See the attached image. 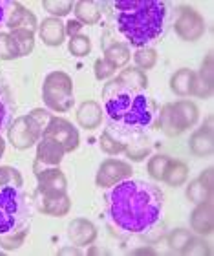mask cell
Returning <instances> with one entry per match:
<instances>
[{"label": "cell", "mask_w": 214, "mask_h": 256, "mask_svg": "<svg viewBox=\"0 0 214 256\" xmlns=\"http://www.w3.org/2000/svg\"><path fill=\"white\" fill-rule=\"evenodd\" d=\"M77 123L84 130H96L102 123V108L96 101H84L77 110Z\"/></svg>", "instance_id": "cell-19"}, {"label": "cell", "mask_w": 214, "mask_h": 256, "mask_svg": "<svg viewBox=\"0 0 214 256\" xmlns=\"http://www.w3.org/2000/svg\"><path fill=\"white\" fill-rule=\"evenodd\" d=\"M190 227L196 234L200 236H210L214 229V205L210 202L198 203L196 208L190 214Z\"/></svg>", "instance_id": "cell-11"}, {"label": "cell", "mask_w": 214, "mask_h": 256, "mask_svg": "<svg viewBox=\"0 0 214 256\" xmlns=\"http://www.w3.org/2000/svg\"><path fill=\"white\" fill-rule=\"evenodd\" d=\"M152 152V141L146 134H138V136H132L130 141L126 143V148H124V154L130 161L134 163H141L150 156Z\"/></svg>", "instance_id": "cell-21"}, {"label": "cell", "mask_w": 214, "mask_h": 256, "mask_svg": "<svg viewBox=\"0 0 214 256\" xmlns=\"http://www.w3.org/2000/svg\"><path fill=\"white\" fill-rule=\"evenodd\" d=\"M42 8L54 15V18H62L74 11V2L70 0H44Z\"/></svg>", "instance_id": "cell-32"}, {"label": "cell", "mask_w": 214, "mask_h": 256, "mask_svg": "<svg viewBox=\"0 0 214 256\" xmlns=\"http://www.w3.org/2000/svg\"><path fill=\"white\" fill-rule=\"evenodd\" d=\"M170 163L168 156H154L148 161V176L156 182H163V176L166 172V166Z\"/></svg>", "instance_id": "cell-35"}, {"label": "cell", "mask_w": 214, "mask_h": 256, "mask_svg": "<svg viewBox=\"0 0 214 256\" xmlns=\"http://www.w3.org/2000/svg\"><path fill=\"white\" fill-rule=\"evenodd\" d=\"M24 185L22 174L15 166H0V187H16L20 188Z\"/></svg>", "instance_id": "cell-34"}, {"label": "cell", "mask_w": 214, "mask_h": 256, "mask_svg": "<svg viewBox=\"0 0 214 256\" xmlns=\"http://www.w3.org/2000/svg\"><path fill=\"white\" fill-rule=\"evenodd\" d=\"M188 148L190 154L196 158H209L214 150V138H212V119H209V123L196 130L192 134V138L188 141Z\"/></svg>", "instance_id": "cell-14"}, {"label": "cell", "mask_w": 214, "mask_h": 256, "mask_svg": "<svg viewBox=\"0 0 214 256\" xmlns=\"http://www.w3.org/2000/svg\"><path fill=\"white\" fill-rule=\"evenodd\" d=\"M33 172H35L38 182L37 194L48 198L64 196L66 194V190H68V180H66L64 172L60 170L59 166H44L35 161Z\"/></svg>", "instance_id": "cell-7"}, {"label": "cell", "mask_w": 214, "mask_h": 256, "mask_svg": "<svg viewBox=\"0 0 214 256\" xmlns=\"http://www.w3.org/2000/svg\"><path fill=\"white\" fill-rule=\"evenodd\" d=\"M44 104L52 112L64 114L74 106V80L64 72H52L44 79L42 86Z\"/></svg>", "instance_id": "cell-5"}, {"label": "cell", "mask_w": 214, "mask_h": 256, "mask_svg": "<svg viewBox=\"0 0 214 256\" xmlns=\"http://www.w3.org/2000/svg\"><path fill=\"white\" fill-rule=\"evenodd\" d=\"M212 188L214 187L207 185L202 178H198V180H194V182L188 183L187 198L192 203H196V205H198V203H204V202H210V200H212Z\"/></svg>", "instance_id": "cell-26"}, {"label": "cell", "mask_w": 214, "mask_h": 256, "mask_svg": "<svg viewBox=\"0 0 214 256\" xmlns=\"http://www.w3.org/2000/svg\"><path fill=\"white\" fill-rule=\"evenodd\" d=\"M28 234H30V227L22 230H16V232H10V234H2L0 236V247L4 251H16L24 246Z\"/></svg>", "instance_id": "cell-30"}, {"label": "cell", "mask_w": 214, "mask_h": 256, "mask_svg": "<svg viewBox=\"0 0 214 256\" xmlns=\"http://www.w3.org/2000/svg\"><path fill=\"white\" fill-rule=\"evenodd\" d=\"M82 24H80L79 20H70L68 24H66V35H70L72 37H75V35H80V30H82Z\"/></svg>", "instance_id": "cell-44"}, {"label": "cell", "mask_w": 214, "mask_h": 256, "mask_svg": "<svg viewBox=\"0 0 214 256\" xmlns=\"http://www.w3.org/2000/svg\"><path fill=\"white\" fill-rule=\"evenodd\" d=\"M176 35L185 42H196L207 32L205 18L190 6H182L178 11V18L174 22Z\"/></svg>", "instance_id": "cell-8"}, {"label": "cell", "mask_w": 214, "mask_h": 256, "mask_svg": "<svg viewBox=\"0 0 214 256\" xmlns=\"http://www.w3.org/2000/svg\"><path fill=\"white\" fill-rule=\"evenodd\" d=\"M59 254H60V256H64V254H75V256H80V254H82V252H80L79 247L72 246V247H64V249H60Z\"/></svg>", "instance_id": "cell-45"}, {"label": "cell", "mask_w": 214, "mask_h": 256, "mask_svg": "<svg viewBox=\"0 0 214 256\" xmlns=\"http://www.w3.org/2000/svg\"><path fill=\"white\" fill-rule=\"evenodd\" d=\"M64 148L60 146L55 139L44 138L37 143V163L44 166H59L62 158H64Z\"/></svg>", "instance_id": "cell-15"}, {"label": "cell", "mask_w": 214, "mask_h": 256, "mask_svg": "<svg viewBox=\"0 0 214 256\" xmlns=\"http://www.w3.org/2000/svg\"><path fill=\"white\" fill-rule=\"evenodd\" d=\"M194 80H196V72H192V70H188V68L178 70L170 79V90L174 92L178 97L192 96Z\"/></svg>", "instance_id": "cell-24"}, {"label": "cell", "mask_w": 214, "mask_h": 256, "mask_svg": "<svg viewBox=\"0 0 214 256\" xmlns=\"http://www.w3.org/2000/svg\"><path fill=\"white\" fill-rule=\"evenodd\" d=\"M118 84H121L126 90L134 92H144L148 88V77L140 68H124L116 79Z\"/></svg>", "instance_id": "cell-22"}, {"label": "cell", "mask_w": 214, "mask_h": 256, "mask_svg": "<svg viewBox=\"0 0 214 256\" xmlns=\"http://www.w3.org/2000/svg\"><path fill=\"white\" fill-rule=\"evenodd\" d=\"M44 138H50V139H55L57 143L64 148L66 154H70L74 150L79 148V130L70 123V121H66L62 118H54L50 119L48 126L44 128Z\"/></svg>", "instance_id": "cell-9"}, {"label": "cell", "mask_w": 214, "mask_h": 256, "mask_svg": "<svg viewBox=\"0 0 214 256\" xmlns=\"http://www.w3.org/2000/svg\"><path fill=\"white\" fill-rule=\"evenodd\" d=\"M144 252H148V254H156L154 249H138V251H134V254H144Z\"/></svg>", "instance_id": "cell-46"}, {"label": "cell", "mask_w": 214, "mask_h": 256, "mask_svg": "<svg viewBox=\"0 0 214 256\" xmlns=\"http://www.w3.org/2000/svg\"><path fill=\"white\" fill-rule=\"evenodd\" d=\"M11 10H13V0H0V30L8 26Z\"/></svg>", "instance_id": "cell-42"}, {"label": "cell", "mask_w": 214, "mask_h": 256, "mask_svg": "<svg viewBox=\"0 0 214 256\" xmlns=\"http://www.w3.org/2000/svg\"><path fill=\"white\" fill-rule=\"evenodd\" d=\"M210 252L212 251H210V246L207 244V242L202 240V238H194L192 236L183 254H210Z\"/></svg>", "instance_id": "cell-39"}, {"label": "cell", "mask_w": 214, "mask_h": 256, "mask_svg": "<svg viewBox=\"0 0 214 256\" xmlns=\"http://www.w3.org/2000/svg\"><path fill=\"white\" fill-rule=\"evenodd\" d=\"M8 30L10 32H15V30H28V32H33L37 30V16L33 15L32 11L26 10L22 4L18 2H13V10L10 13V18H8Z\"/></svg>", "instance_id": "cell-18"}, {"label": "cell", "mask_w": 214, "mask_h": 256, "mask_svg": "<svg viewBox=\"0 0 214 256\" xmlns=\"http://www.w3.org/2000/svg\"><path fill=\"white\" fill-rule=\"evenodd\" d=\"M106 216L126 234H148L163 222V192L143 180L128 178L104 192Z\"/></svg>", "instance_id": "cell-1"}, {"label": "cell", "mask_w": 214, "mask_h": 256, "mask_svg": "<svg viewBox=\"0 0 214 256\" xmlns=\"http://www.w3.org/2000/svg\"><path fill=\"white\" fill-rule=\"evenodd\" d=\"M190 238H192V234L185 229L172 230L170 236H168V247H170V251L178 252V254H183L188 246V242H190Z\"/></svg>", "instance_id": "cell-31"}, {"label": "cell", "mask_w": 214, "mask_h": 256, "mask_svg": "<svg viewBox=\"0 0 214 256\" xmlns=\"http://www.w3.org/2000/svg\"><path fill=\"white\" fill-rule=\"evenodd\" d=\"M101 150L104 152V154L108 156H118V154H123L124 148H126V143H123L119 138H116L112 134V130L108 128V130H104L101 136Z\"/></svg>", "instance_id": "cell-29"}, {"label": "cell", "mask_w": 214, "mask_h": 256, "mask_svg": "<svg viewBox=\"0 0 214 256\" xmlns=\"http://www.w3.org/2000/svg\"><path fill=\"white\" fill-rule=\"evenodd\" d=\"M68 50L74 57H86L92 52V40L86 35H75L68 42Z\"/></svg>", "instance_id": "cell-36"}, {"label": "cell", "mask_w": 214, "mask_h": 256, "mask_svg": "<svg viewBox=\"0 0 214 256\" xmlns=\"http://www.w3.org/2000/svg\"><path fill=\"white\" fill-rule=\"evenodd\" d=\"M35 121H37L38 124L42 128H46L48 126V123H50V119H52V114L48 112V110H44V108H35L32 114H30Z\"/></svg>", "instance_id": "cell-43"}, {"label": "cell", "mask_w": 214, "mask_h": 256, "mask_svg": "<svg viewBox=\"0 0 214 256\" xmlns=\"http://www.w3.org/2000/svg\"><path fill=\"white\" fill-rule=\"evenodd\" d=\"M4 152H6V141L2 139V136H0V158L4 156Z\"/></svg>", "instance_id": "cell-47"}, {"label": "cell", "mask_w": 214, "mask_h": 256, "mask_svg": "<svg viewBox=\"0 0 214 256\" xmlns=\"http://www.w3.org/2000/svg\"><path fill=\"white\" fill-rule=\"evenodd\" d=\"M44 128L32 118V116H20L15 121H11L8 128V139L16 150H28L33 144H37L42 139Z\"/></svg>", "instance_id": "cell-6"}, {"label": "cell", "mask_w": 214, "mask_h": 256, "mask_svg": "<svg viewBox=\"0 0 214 256\" xmlns=\"http://www.w3.org/2000/svg\"><path fill=\"white\" fill-rule=\"evenodd\" d=\"M32 225V205L22 188L0 187V236L28 229Z\"/></svg>", "instance_id": "cell-4"}, {"label": "cell", "mask_w": 214, "mask_h": 256, "mask_svg": "<svg viewBox=\"0 0 214 256\" xmlns=\"http://www.w3.org/2000/svg\"><path fill=\"white\" fill-rule=\"evenodd\" d=\"M10 35L15 40L20 57H26V55L32 54L33 48H35V33L28 32V30H15V32H10Z\"/></svg>", "instance_id": "cell-28"}, {"label": "cell", "mask_w": 214, "mask_h": 256, "mask_svg": "<svg viewBox=\"0 0 214 256\" xmlns=\"http://www.w3.org/2000/svg\"><path fill=\"white\" fill-rule=\"evenodd\" d=\"M35 203H37V208L40 212L48 214V216H55V218L66 216L72 208V202L70 198H68V194H64V196H54V198L37 194Z\"/></svg>", "instance_id": "cell-17"}, {"label": "cell", "mask_w": 214, "mask_h": 256, "mask_svg": "<svg viewBox=\"0 0 214 256\" xmlns=\"http://www.w3.org/2000/svg\"><path fill=\"white\" fill-rule=\"evenodd\" d=\"M118 32L136 48H150L165 37L172 24V10L163 0H121L114 4Z\"/></svg>", "instance_id": "cell-2"}, {"label": "cell", "mask_w": 214, "mask_h": 256, "mask_svg": "<svg viewBox=\"0 0 214 256\" xmlns=\"http://www.w3.org/2000/svg\"><path fill=\"white\" fill-rule=\"evenodd\" d=\"M102 99L110 130H116L119 136L132 138L156 128L158 106L144 92L126 90L114 79L102 88Z\"/></svg>", "instance_id": "cell-3"}, {"label": "cell", "mask_w": 214, "mask_h": 256, "mask_svg": "<svg viewBox=\"0 0 214 256\" xmlns=\"http://www.w3.org/2000/svg\"><path fill=\"white\" fill-rule=\"evenodd\" d=\"M132 174H134L132 165L126 163V161L106 160V161H102L101 166H99V170H97L96 185L101 188L114 187V185H118V183L132 178Z\"/></svg>", "instance_id": "cell-10"}, {"label": "cell", "mask_w": 214, "mask_h": 256, "mask_svg": "<svg viewBox=\"0 0 214 256\" xmlns=\"http://www.w3.org/2000/svg\"><path fill=\"white\" fill-rule=\"evenodd\" d=\"M13 114H15V101L11 97V92L6 84L4 77L0 75V132L10 128Z\"/></svg>", "instance_id": "cell-23"}, {"label": "cell", "mask_w": 214, "mask_h": 256, "mask_svg": "<svg viewBox=\"0 0 214 256\" xmlns=\"http://www.w3.org/2000/svg\"><path fill=\"white\" fill-rule=\"evenodd\" d=\"M102 6L101 2H90V0H80L74 8L75 16L82 26H96L99 24L102 16Z\"/></svg>", "instance_id": "cell-20"}, {"label": "cell", "mask_w": 214, "mask_h": 256, "mask_svg": "<svg viewBox=\"0 0 214 256\" xmlns=\"http://www.w3.org/2000/svg\"><path fill=\"white\" fill-rule=\"evenodd\" d=\"M130 57H132V54H130V48L126 44L116 42V44H112L110 48L104 50V59L110 60L116 68L126 66V64L130 62Z\"/></svg>", "instance_id": "cell-27"}, {"label": "cell", "mask_w": 214, "mask_h": 256, "mask_svg": "<svg viewBox=\"0 0 214 256\" xmlns=\"http://www.w3.org/2000/svg\"><path fill=\"white\" fill-rule=\"evenodd\" d=\"M198 75V79H202L205 82V84H209L212 86L214 79H212V75H214V64H212V54H209L207 57H205L204 64H202V70H200V74Z\"/></svg>", "instance_id": "cell-40"}, {"label": "cell", "mask_w": 214, "mask_h": 256, "mask_svg": "<svg viewBox=\"0 0 214 256\" xmlns=\"http://www.w3.org/2000/svg\"><path fill=\"white\" fill-rule=\"evenodd\" d=\"M136 66L144 72V70H152L158 62V52L154 48H140L134 54Z\"/></svg>", "instance_id": "cell-33"}, {"label": "cell", "mask_w": 214, "mask_h": 256, "mask_svg": "<svg viewBox=\"0 0 214 256\" xmlns=\"http://www.w3.org/2000/svg\"><path fill=\"white\" fill-rule=\"evenodd\" d=\"M170 114L180 132H185L198 123L200 110L192 101H178L170 102Z\"/></svg>", "instance_id": "cell-13"}, {"label": "cell", "mask_w": 214, "mask_h": 256, "mask_svg": "<svg viewBox=\"0 0 214 256\" xmlns=\"http://www.w3.org/2000/svg\"><path fill=\"white\" fill-rule=\"evenodd\" d=\"M68 240L75 247L92 246L97 240V227L84 218H75L68 225Z\"/></svg>", "instance_id": "cell-12"}, {"label": "cell", "mask_w": 214, "mask_h": 256, "mask_svg": "<svg viewBox=\"0 0 214 256\" xmlns=\"http://www.w3.org/2000/svg\"><path fill=\"white\" fill-rule=\"evenodd\" d=\"M192 96L200 97V99H209L212 96V86L205 84L204 80L198 79V75H196V80H194V88H192Z\"/></svg>", "instance_id": "cell-41"}, {"label": "cell", "mask_w": 214, "mask_h": 256, "mask_svg": "<svg viewBox=\"0 0 214 256\" xmlns=\"http://www.w3.org/2000/svg\"><path fill=\"white\" fill-rule=\"evenodd\" d=\"M38 33H40V38L46 46H52V48H57L64 42L66 38V24L60 18H44V22L38 26Z\"/></svg>", "instance_id": "cell-16"}, {"label": "cell", "mask_w": 214, "mask_h": 256, "mask_svg": "<svg viewBox=\"0 0 214 256\" xmlns=\"http://www.w3.org/2000/svg\"><path fill=\"white\" fill-rule=\"evenodd\" d=\"M18 57V48L10 33H0V60H13Z\"/></svg>", "instance_id": "cell-37"}, {"label": "cell", "mask_w": 214, "mask_h": 256, "mask_svg": "<svg viewBox=\"0 0 214 256\" xmlns=\"http://www.w3.org/2000/svg\"><path fill=\"white\" fill-rule=\"evenodd\" d=\"M94 70H96V79L97 80H106L110 79L114 74H116V66H114L110 60L106 59H97L96 64H94Z\"/></svg>", "instance_id": "cell-38"}, {"label": "cell", "mask_w": 214, "mask_h": 256, "mask_svg": "<svg viewBox=\"0 0 214 256\" xmlns=\"http://www.w3.org/2000/svg\"><path fill=\"white\" fill-rule=\"evenodd\" d=\"M188 180V166L183 161H172L166 166V172L163 176V182L168 187H182L185 185V182Z\"/></svg>", "instance_id": "cell-25"}]
</instances>
